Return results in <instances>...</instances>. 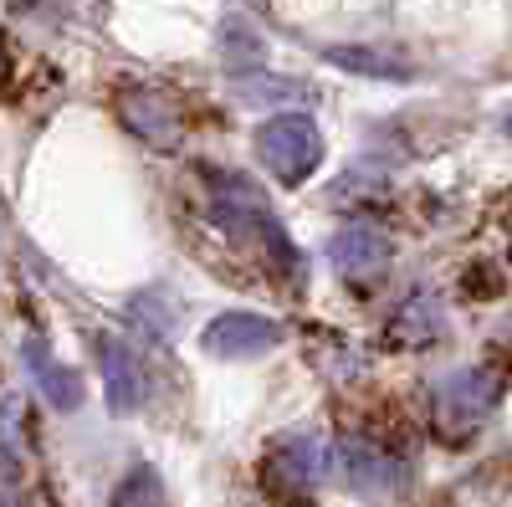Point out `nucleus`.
Returning a JSON list of instances; mask_svg holds the SVG:
<instances>
[{
	"instance_id": "obj_7",
	"label": "nucleus",
	"mask_w": 512,
	"mask_h": 507,
	"mask_svg": "<svg viewBox=\"0 0 512 507\" xmlns=\"http://www.w3.org/2000/svg\"><path fill=\"white\" fill-rule=\"evenodd\" d=\"M344 477H349V487L374 492L384 477H395V472H390V461H384V456H369L359 446H344Z\"/></svg>"
},
{
	"instance_id": "obj_6",
	"label": "nucleus",
	"mask_w": 512,
	"mask_h": 507,
	"mask_svg": "<svg viewBox=\"0 0 512 507\" xmlns=\"http://www.w3.org/2000/svg\"><path fill=\"white\" fill-rule=\"evenodd\" d=\"M113 507H164V482H159V472H154V467H134V472L118 482Z\"/></svg>"
},
{
	"instance_id": "obj_4",
	"label": "nucleus",
	"mask_w": 512,
	"mask_h": 507,
	"mask_svg": "<svg viewBox=\"0 0 512 507\" xmlns=\"http://www.w3.org/2000/svg\"><path fill=\"white\" fill-rule=\"evenodd\" d=\"M98 369H103V395H108V410L113 415H128V410H139L144 405V374L134 364V354H128L118 338L98 333Z\"/></svg>"
},
{
	"instance_id": "obj_2",
	"label": "nucleus",
	"mask_w": 512,
	"mask_h": 507,
	"mask_svg": "<svg viewBox=\"0 0 512 507\" xmlns=\"http://www.w3.org/2000/svg\"><path fill=\"white\" fill-rule=\"evenodd\" d=\"M323 467H328V456L318 436H282L262 456V482L267 492H282V497H308L323 482Z\"/></svg>"
},
{
	"instance_id": "obj_3",
	"label": "nucleus",
	"mask_w": 512,
	"mask_h": 507,
	"mask_svg": "<svg viewBox=\"0 0 512 507\" xmlns=\"http://www.w3.org/2000/svg\"><path fill=\"white\" fill-rule=\"evenodd\" d=\"M277 338H282V328L267 313L236 308V313H216V318H210L205 333H200V344H205V354H216V359H256V354L277 349Z\"/></svg>"
},
{
	"instance_id": "obj_1",
	"label": "nucleus",
	"mask_w": 512,
	"mask_h": 507,
	"mask_svg": "<svg viewBox=\"0 0 512 507\" xmlns=\"http://www.w3.org/2000/svg\"><path fill=\"white\" fill-rule=\"evenodd\" d=\"M251 149H256V164L282 185H303L323 164V139H318L308 113H277L267 123H256Z\"/></svg>"
},
{
	"instance_id": "obj_5",
	"label": "nucleus",
	"mask_w": 512,
	"mask_h": 507,
	"mask_svg": "<svg viewBox=\"0 0 512 507\" xmlns=\"http://www.w3.org/2000/svg\"><path fill=\"white\" fill-rule=\"evenodd\" d=\"M21 354H26V369H31V379H36V390L47 395L57 410H77V405H82V374H72L47 344H41V338H26Z\"/></svg>"
},
{
	"instance_id": "obj_8",
	"label": "nucleus",
	"mask_w": 512,
	"mask_h": 507,
	"mask_svg": "<svg viewBox=\"0 0 512 507\" xmlns=\"http://www.w3.org/2000/svg\"><path fill=\"white\" fill-rule=\"evenodd\" d=\"M11 82V52H6V41H0V88Z\"/></svg>"
}]
</instances>
